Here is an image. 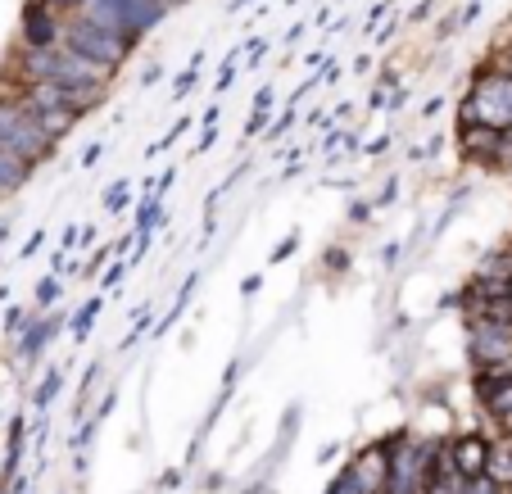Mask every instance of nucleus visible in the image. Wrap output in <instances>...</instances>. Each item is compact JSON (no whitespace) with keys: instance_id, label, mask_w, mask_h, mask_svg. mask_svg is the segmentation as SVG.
Masks as SVG:
<instances>
[{"instance_id":"f257e3e1","label":"nucleus","mask_w":512,"mask_h":494,"mask_svg":"<svg viewBox=\"0 0 512 494\" xmlns=\"http://www.w3.org/2000/svg\"><path fill=\"white\" fill-rule=\"evenodd\" d=\"M14 78L28 82H50V87H73V91H109V68L82 59L73 46L64 41H50V46H19L14 55Z\"/></svg>"},{"instance_id":"f03ea898","label":"nucleus","mask_w":512,"mask_h":494,"mask_svg":"<svg viewBox=\"0 0 512 494\" xmlns=\"http://www.w3.org/2000/svg\"><path fill=\"white\" fill-rule=\"evenodd\" d=\"M55 146L59 141H50V136L41 132V123L32 118V109L23 105L10 87H0V150L14 155V159H23V164L37 173L41 164L55 159Z\"/></svg>"},{"instance_id":"7ed1b4c3","label":"nucleus","mask_w":512,"mask_h":494,"mask_svg":"<svg viewBox=\"0 0 512 494\" xmlns=\"http://www.w3.org/2000/svg\"><path fill=\"white\" fill-rule=\"evenodd\" d=\"M458 123H481L494 132H512V78L499 64H485L472 78V91L458 105Z\"/></svg>"},{"instance_id":"20e7f679","label":"nucleus","mask_w":512,"mask_h":494,"mask_svg":"<svg viewBox=\"0 0 512 494\" xmlns=\"http://www.w3.org/2000/svg\"><path fill=\"white\" fill-rule=\"evenodd\" d=\"M59 41L73 46L82 59H91V64L109 68V73H118V68L132 59V50H136V41L118 37V32L100 28V23L82 19V14H64V23H59Z\"/></svg>"},{"instance_id":"39448f33","label":"nucleus","mask_w":512,"mask_h":494,"mask_svg":"<svg viewBox=\"0 0 512 494\" xmlns=\"http://www.w3.org/2000/svg\"><path fill=\"white\" fill-rule=\"evenodd\" d=\"M78 14L91 23H100V28L118 32V37H127V41H141L150 28L164 23L168 10L159 0H82Z\"/></svg>"},{"instance_id":"423d86ee","label":"nucleus","mask_w":512,"mask_h":494,"mask_svg":"<svg viewBox=\"0 0 512 494\" xmlns=\"http://www.w3.org/2000/svg\"><path fill=\"white\" fill-rule=\"evenodd\" d=\"M431 445L404 440V449H390V476L386 494H426V467H431Z\"/></svg>"},{"instance_id":"0eeeda50","label":"nucleus","mask_w":512,"mask_h":494,"mask_svg":"<svg viewBox=\"0 0 512 494\" xmlns=\"http://www.w3.org/2000/svg\"><path fill=\"white\" fill-rule=\"evenodd\" d=\"M508 354H512V322L476 313L472 318V359L481 363V368H490V363L508 359Z\"/></svg>"},{"instance_id":"6e6552de","label":"nucleus","mask_w":512,"mask_h":494,"mask_svg":"<svg viewBox=\"0 0 512 494\" xmlns=\"http://www.w3.org/2000/svg\"><path fill=\"white\" fill-rule=\"evenodd\" d=\"M458 150L481 164H508V132H494L481 123H458Z\"/></svg>"},{"instance_id":"1a4fd4ad","label":"nucleus","mask_w":512,"mask_h":494,"mask_svg":"<svg viewBox=\"0 0 512 494\" xmlns=\"http://www.w3.org/2000/svg\"><path fill=\"white\" fill-rule=\"evenodd\" d=\"M345 476L358 485L363 494H386V476H390V445H368L358 449L354 463L345 467Z\"/></svg>"},{"instance_id":"9d476101","label":"nucleus","mask_w":512,"mask_h":494,"mask_svg":"<svg viewBox=\"0 0 512 494\" xmlns=\"http://www.w3.org/2000/svg\"><path fill=\"white\" fill-rule=\"evenodd\" d=\"M59 14L46 10L41 0H32L28 10H23V23H19V46H50V41H59Z\"/></svg>"},{"instance_id":"9b49d317","label":"nucleus","mask_w":512,"mask_h":494,"mask_svg":"<svg viewBox=\"0 0 512 494\" xmlns=\"http://www.w3.org/2000/svg\"><path fill=\"white\" fill-rule=\"evenodd\" d=\"M445 454H449V463H454V472L467 481V476H481V472H485V458H490V440L472 431V436L449 440Z\"/></svg>"},{"instance_id":"f8f14e48","label":"nucleus","mask_w":512,"mask_h":494,"mask_svg":"<svg viewBox=\"0 0 512 494\" xmlns=\"http://www.w3.org/2000/svg\"><path fill=\"white\" fill-rule=\"evenodd\" d=\"M59 322H64L59 313H50V318H32V322H23V340H19V354H23V359H28V363L37 359L41 349L50 345V336L59 331Z\"/></svg>"},{"instance_id":"ddd939ff","label":"nucleus","mask_w":512,"mask_h":494,"mask_svg":"<svg viewBox=\"0 0 512 494\" xmlns=\"http://www.w3.org/2000/svg\"><path fill=\"white\" fill-rule=\"evenodd\" d=\"M28 182H32V168L0 150V200H5V195H19Z\"/></svg>"},{"instance_id":"4468645a","label":"nucleus","mask_w":512,"mask_h":494,"mask_svg":"<svg viewBox=\"0 0 512 494\" xmlns=\"http://www.w3.org/2000/svg\"><path fill=\"white\" fill-rule=\"evenodd\" d=\"M485 476H490L494 485H503V490H508V485H512V445H490V458H485Z\"/></svg>"},{"instance_id":"2eb2a0df","label":"nucleus","mask_w":512,"mask_h":494,"mask_svg":"<svg viewBox=\"0 0 512 494\" xmlns=\"http://www.w3.org/2000/svg\"><path fill=\"white\" fill-rule=\"evenodd\" d=\"M59 386H64V368H50V372H46V381L37 386V395H32V408H37V413H46L50 399L59 395Z\"/></svg>"},{"instance_id":"dca6fc26","label":"nucleus","mask_w":512,"mask_h":494,"mask_svg":"<svg viewBox=\"0 0 512 494\" xmlns=\"http://www.w3.org/2000/svg\"><path fill=\"white\" fill-rule=\"evenodd\" d=\"M200 59H204V50H195L191 64H186V73H177V82H173V96H177V100L195 91V82H200Z\"/></svg>"},{"instance_id":"f3484780","label":"nucleus","mask_w":512,"mask_h":494,"mask_svg":"<svg viewBox=\"0 0 512 494\" xmlns=\"http://www.w3.org/2000/svg\"><path fill=\"white\" fill-rule=\"evenodd\" d=\"M96 318H100V300H87V309L78 313V318H73V340H87L91 336V327H96Z\"/></svg>"},{"instance_id":"a211bd4d","label":"nucleus","mask_w":512,"mask_h":494,"mask_svg":"<svg viewBox=\"0 0 512 494\" xmlns=\"http://www.w3.org/2000/svg\"><path fill=\"white\" fill-rule=\"evenodd\" d=\"M127 204H132V182H118V186H109V191H105V209H109V214H123Z\"/></svg>"},{"instance_id":"6ab92c4d","label":"nucleus","mask_w":512,"mask_h":494,"mask_svg":"<svg viewBox=\"0 0 512 494\" xmlns=\"http://www.w3.org/2000/svg\"><path fill=\"white\" fill-rule=\"evenodd\" d=\"M295 118H300V105H286V109H281V114H277V123H268V127H263V136H268V141H277V136H286Z\"/></svg>"},{"instance_id":"aec40b11","label":"nucleus","mask_w":512,"mask_h":494,"mask_svg":"<svg viewBox=\"0 0 512 494\" xmlns=\"http://www.w3.org/2000/svg\"><path fill=\"white\" fill-rule=\"evenodd\" d=\"M55 300H59V272H50V277L37 281V309H50Z\"/></svg>"},{"instance_id":"412c9836","label":"nucleus","mask_w":512,"mask_h":494,"mask_svg":"<svg viewBox=\"0 0 512 494\" xmlns=\"http://www.w3.org/2000/svg\"><path fill=\"white\" fill-rule=\"evenodd\" d=\"M458 494H503V485H494L490 481V476H467V481H463V490H458Z\"/></svg>"},{"instance_id":"4be33fe9","label":"nucleus","mask_w":512,"mask_h":494,"mask_svg":"<svg viewBox=\"0 0 512 494\" xmlns=\"http://www.w3.org/2000/svg\"><path fill=\"white\" fill-rule=\"evenodd\" d=\"M232 82H236V55L227 59L223 68H218V82H213V91H218V96H227V91H232Z\"/></svg>"},{"instance_id":"5701e85b","label":"nucleus","mask_w":512,"mask_h":494,"mask_svg":"<svg viewBox=\"0 0 512 494\" xmlns=\"http://www.w3.org/2000/svg\"><path fill=\"white\" fill-rule=\"evenodd\" d=\"M100 159H105V141H91L87 150H82V159H78V168H96Z\"/></svg>"},{"instance_id":"b1692460","label":"nucleus","mask_w":512,"mask_h":494,"mask_svg":"<svg viewBox=\"0 0 512 494\" xmlns=\"http://www.w3.org/2000/svg\"><path fill=\"white\" fill-rule=\"evenodd\" d=\"M127 268H132V263H127V259H114V268H105V286H109V291H114L118 281L127 277Z\"/></svg>"},{"instance_id":"393cba45","label":"nucleus","mask_w":512,"mask_h":494,"mask_svg":"<svg viewBox=\"0 0 512 494\" xmlns=\"http://www.w3.org/2000/svg\"><path fill=\"white\" fill-rule=\"evenodd\" d=\"M295 245H300V232H290V236H281V245H277V250H272V259H268V263H281V259H286V254H290V250H295Z\"/></svg>"},{"instance_id":"a878e982","label":"nucleus","mask_w":512,"mask_h":494,"mask_svg":"<svg viewBox=\"0 0 512 494\" xmlns=\"http://www.w3.org/2000/svg\"><path fill=\"white\" fill-rule=\"evenodd\" d=\"M100 372H105V368H100V363H91V368H87V381H82V399H87V390L100 381ZM82 399H78V404H82ZM73 417H82V408H73Z\"/></svg>"},{"instance_id":"bb28decb","label":"nucleus","mask_w":512,"mask_h":494,"mask_svg":"<svg viewBox=\"0 0 512 494\" xmlns=\"http://www.w3.org/2000/svg\"><path fill=\"white\" fill-rule=\"evenodd\" d=\"M41 5H46V10H55L59 19H64V14H78L82 0H41Z\"/></svg>"},{"instance_id":"cd10ccee","label":"nucleus","mask_w":512,"mask_h":494,"mask_svg":"<svg viewBox=\"0 0 512 494\" xmlns=\"http://www.w3.org/2000/svg\"><path fill=\"white\" fill-rule=\"evenodd\" d=\"M272 114H263V109H250V123H245V136H259L263 127H268Z\"/></svg>"},{"instance_id":"c85d7f7f","label":"nucleus","mask_w":512,"mask_h":494,"mask_svg":"<svg viewBox=\"0 0 512 494\" xmlns=\"http://www.w3.org/2000/svg\"><path fill=\"white\" fill-rule=\"evenodd\" d=\"M327 494H363V490H358V485H354V481H349V476H345V472H340V476H336V481H331V490H327Z\"/></svg>"},{"instance_id":"c756f323","label":"nucleus","mask_w":512,"mask_h":494,"mask_svg":"<svg viewBox=\"0 0 512 494\" xmlns=\"http://www.w3.org/2000/svg\"><path fill=\"white\" fill-rule=\"evenodd\" d=\"M336 82H340V64H336V59H331V64L318 73V87H336Z\"/></svg>"},{"instance_id":"7c9ffc66","label":"nucleus","mask_w":512,"mask_h":494,"mask_svg":"<svg viewBox=\"0 0 512 494\" xmlns=\"http://www.w3.org/2000/svg\"><path fill=\"white\" fill-rule=\"evenodd\" d=\"M41 245H46V227H41V232H32V236H28V245H23V259H32V254L41 250Z\"/></svg>"},{"instance_id":"2f4dec72","label":"nucleus","mask_w":512,"mask_h":494,"mask_svg":"<svg viewBox=\"0 0 512 494\" xmlns=\"http://www.w3.org/2000/svg\"><path fill=\"white\" fill-rule=\"evenodd\" d=\"M272 100H277V91H272V87H263L259 96H254V109H263V114H272Z\"/></svg>"},{"instance_id":"473e14b6","label":"nucleus","mask_w":512,"mask_h":494,"mask_svg":"<svg viewBox=\"0 0 512 494\" xmlns=\"http://www.w3.org/2000/svg\"><path fill=\"white\" fill-rule=\"evenodd\" d=\"M481 10H485L481 0H472V5H467V10L458 14V28H463V23H476V19H481Z\"/></svg>"},{"instance_id":"72a5a7b5","label":"nucleus","mask_w":512,"mask_h":494,"mask_svg":"<svg viewBox=\"0 0 512 494\" xmlns=\"http://www.w3.org/2000/svg\"><path fill=\"white\" fill-rule=\"evenodd\" d=\"M386 10H390V5H372V10H368V23H363V32H372V28H377V23L386 19Z\"/></svg>"},{"instance_id":"f704fd0d","label":"nucleus","mask_w":512,"mask_h":494,"mask_svg":"<svg viewBox=\"0 0 512 494\" xmlns=\"http://www.w3.org/2000/svg\"><path fill=\"white\" fill-rule=\"evenodd\" d=\"M245 46H250V64H259V59H268V41H245Z\"/></svg>"},{"instance_id":"c9c22d12","label":"nucleus","mask_w":512,"mask_h":494,"mask_svg":"<svg viewBox=\"0 0 512 494\" xmlns=\"http://www.w3.org/2000/svg\"><path fill=\"white\" fill-rule=\"evenodd\" d=\"M431 10H435V0H422L413 14H408V23H422V19H431Z\"/></svg>"},{"instance_id":"e433bc0d","label":"nucleus","mask_w":512,"mask_h":494,"mask_svg":"<svg viewBox=\"0 0 512 494\" xmlns=\"http://www.w3.org/2000/svg\"><path fill=\"white\" fill-rule=\"evenodd\" d=\"M259 286H263V272H250V277L241 281V295H254V291H259Z\"/></svg>"},{"instance_id":"4c0bfd02","label":"nucleus","mask_w":512,"mask_h":494,"mask_svg":"<svg viewBox=\"0 0 512 494\" xmlns=\"http://www.w3.org/2000/svg\"><path fill=\"white\" fill-rule=\"evenodd\" d=\"M159 78H164V64H150V68H145V78H141V82H145V87H155Z\"/></svg>"},{"instance_id":"58836bf2","label":"nucleus","mask_w":512,"mask_h":494,"mask_svg":"<svg viewBox=\"0 0 512 494\" xmlns=\"http://www.w3.org/2000/svg\"><path fill=\"white\" fill-rule=\"evenodd\" d=\"M327 268H345V250H327Z\"/></svg>"},{"instance_id":"ea45409f","label":"nucleus","mask_w":512,"mask_h":494,"mask_svg":"<svg viewBox=\"0 0 512 494\" xmlns=\"http://www.w3.org/2000/svg\"><path fill=\"white\" fill-rule=\"evenodd\" d=\"M23 327V309H10V318H5V331H19Z\"/></svg>"},{"instance_id":"a19ab883","label":"nucleus","mask_w":512,"mask_h":494,"mask_svg":"<svg viewBox=\"0 0 512 494\" xmlns=\"http://www.w3.org/2000/svg\"><path fill=\"white\" fill-rule=\"evenodd\" d=\"M494 64H499V68H503V73H508V78H512V46H508V50H503V55H499V59H494Z\"/></svg>"},{"instance_id":"79ce46f5","label":"nucleus","mask_w":512,"mask_h":494,"mask_svg":"<svg viewBox=\"0 0 512 494\" xmlns=\"http://www.w3.org/2000/svg\"><path fill=\"white\" fill-rule=\"evenodd\" d=\"M386 146H390V136H377V141H372V146H368V155L377 159V155H381V150H386Z\"/></svg>"},{"instance_id":"37998d69","label":"nucleus","mask_w":512,"mask_h":494,"mask_svg":"<svg viewBox=\"0 0 512 494\" xmlns=\"http://www.w3.org/2000/svg\"><path fill=\"white\" fill-rule=\"evenodd\" d=\"M10 236H14V223H0V245L10 241Z\"/></svg>"},{"instance_id":"c03bdc74","label":"nucleus","mask_w":512,"mask_h":494,"mask_svg":"<svg viewBox=\"0 0 512 494\" xmlns=\"http://www.w3.org/2000/svg\"><path fill=\"white\" fill-rule=\"evenodd\" d=\"M159 5H164V10H173V5H186V0H159Z\"/></svg>"},{"instance_id":"a18cd8bd","label":"nucleus","mask_w":512,"mask_h":494,"mask_svg":"<svg viewBox=\"0 0 512 494\" xmlns=\"http://www.w3.org/2000/svg\"><path fill=\"white\" fill-rule=\"evenodd\" d=\"M245 5H250V0H232V14H236V10H245Z\"/></svg>"},{"instance_id":"49530a36","label":"nucleus","mask_w":512,"mask_h":494,"mask_svg":"<svg viewBox=\"0 0 512 494\" xmlns=\"http://www.w3.org/2000/svg\"><path fill=\"white\" fill-rule=\"evenodd\" d=\"M503 286H508V295H512V272H508V277H503Z\"/></svg>"}]
</instances>
